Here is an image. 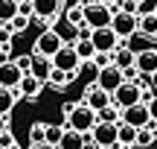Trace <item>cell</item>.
<instances>
[{"mask_svg":"<svg viewBox=\"0 0 157 149\" xmlns=\"http://www.w3.org/2000/svg\"><path fill=\"white\" fill-rule=\"evenodd\" d=\"M64 117H67L64 129H76V132H82V135H90V129L96 126V111L90 108L84 99L76 103V105H64Z\"/></svg>","mask_w":157,"mask_h":149,"instance_id":"6da1fadb","label":"cell"},{"mask_svg":"<svg viewBox=\"0 0 157 149\" xmlns=\"http://www.w3.org/2000/svg\"><path fill=\"white\" fill-rule=\"evenodd\" d=\"M82 18L90 29H102V26H111V18H113V9L105 3H96V0H87L82 6Z\"/></svg>","mask_w":157,"mask_h":149,"instance_id":"7a4b0ae2","label":"cell"},{"mask_svg":"<svg viewBox=\"0 0 157 149\" xmlns=\"http://www.w3.org/2000/svg\"><path fill=\"white\" fill-rule=\"evenodd\" d=\"M111 103L117 105L119 111L128 108V105H137V103H143V88L137 85V82H128V79H125L122 85L111 94Z\"/></svg>","mask_w":157,"mask_h":149,"instance_id":"3957f363","label":"cell"},{"mask_svg":"<svg viewBox=\"0 0 157 149\" xmlns=\"http://www.w3.org/2000/svg\"><path fill=\"white\" fill-rule=\"evenodd\" d=\"M64 44H67V41H64V35L58 32V29H44V32L38 35V41H35V53H38V56L52 58Z\"/></svg>","mask_w":157,"mask_h":149,"instance_id":"277c9868","label":"cell"},{"mask_svg":"<svg viewBox=\"0 0 157 149\" xmlns=\"http://www.w3.org/2000/svg\"><path fill=\"white\" fill-rule=\"evenodd\" d=\"M125 82V73H122V67H117V64H102L99 70H96V85L99 88H105L108 94H113L119 85Z\"/></svg>","mask_w":157,"mask_h":149,"instance_id":"5b68a950","label":"cell"},{"mask_svg":"<svg viewBox=\"0 0 157 149\" xmlns=\"http://www.w3.org/2000/svg\"><path fill=\"white\" fill-rule=\"evenodd\" d=\"M50 62H52V67H58V70H67V73H76V76L82 73V58L76 56L73 44H64Z\"/></svg>","mask_w":157,"mask_h":149,"instance_id":"8992f818","label":"cell"},{"mask_svg":"<svg viewBox=\"0 0 157 149\" xmlns=\"http://www.w3.org/2000/svg\"><path fill=\"white\" fill-rule=\"evenodd\" d=\"M111 29L117 32L119 41H125L131 32H137V29H140V18L131 15V12H113V18H111Z\"/></svg>","mask_w":157,"mask_h":149,"instance_id":"52a82bcc","label":"cell"},{"mask_svg":"<svg viewBox=\"0 0 157 149\" xmlns=\"http://www.w3.org/2000/svg\"><path fill=\"white\" fill-rule=\"evenodd\" d=\"M90 138H93V143L99 146V149L117 146V123H102V120H96V126L90 129Z\"/></svg>","mask_w":157,"mask_h":149,"instance_id":"ba28073f","label":"cell"},{"mask_svg":"<svg viewBox=\"0 0 157 149\" xmlns=\"http://www.w3.org/2000/svg\"><path fill=\"white\" fill-rule=\"evenodd\" d=\"M90 41H93V47H96V53H113L122 41L117 38V32H113L111 26H102V29H93L90 32Z\"/></svg>","mask_w":157,"mask_h":149,"instance_id":"9c48e42d","label":"cell"},{"mask_svg":"<svg viewBox=\"0 0 157 149\" xmlns=\"http://www.w3.org/2000/svg\"><path fill=\"white\" fill-rule=\"evenodd\" d=\"M119 120L128 123V126H134V129H143V126H148V123H151V117H148L146 103H137V105L122 108V117H119Z\"/></svg>","mask_w":157,"mask_h":149,"instance_id":"30bf717a","label":"cell"},{"mask_svg":"<svg viewBox=\"0 0 157 149\" xmlns=\"http://www.w3.org/2000/svg\"><path fill=\"white\" fill-rule=\"evenodd\" d=\"M23 79V70L17 67L12 58H6V62H0V88H17Z\"/></svg>","mask_w":157,"mask_h":149,"instance_id":"8fae6325","label":"cell"},{"mask_svg":"<svg viewBox=\"0 0 157 149\" xmlns=\"http://www.w3.org/2000/svg\"><path fill=\"white\" fill-rule=\"evenodd\" d=\"M32 3V18L38 21H52L61 9V0H29Z\"/></svg>","mask_w":157,"mask_h":149,"instance_id":"7c38bea8","label":"cell"},{"mask_svg":"<svg viewBox=\"0 0 157 149\" xmlns=\"http://www.w3.org/2000/svg\"><path fill=\"white\" fill-rule=\"evenodd\" d=\"M134 67H137V73H143V76H151L154 70H157V47H148V50L137 53V58H134Z\"/></svg>","mask_w":157,"mask_h":149,"instance_id":"4fadbf2b","label":"cell"},{"mask_svg":"<svg viewBox=\"0 0 157 149\" xmlns=\"http://www.w3.org/2000/svg\"><path fill=\"white\" fill-rule=\"evenodd\" d=\"M84 103H87L93 111H99V108H105V105H111V94L93 82V85L87 88V94H84Z\"/></svg>","mask_w":157,"mask_h":149,"instance_id":"5bb4252c","label":"cell"},{"mask_svg":"<svg viewBox=\"0 0 157 149\" xmlns=\"http://www.w3.org/2000/svg\"><path fill=\"white\" fill-rule=\"evenodd\" d=\"M50 70H52V62L47 56H38V53H35L32 62H29V76H35L38 82H47L50 79Z\"/></svg>","mask_w":157,"mask_h":149,"instance_id":"9a60e30c","label":"cell"},{"mask_svg":"<svg viewBox=\"0 0 157 149\" xmlns=\"http://www.w3.org/2000/svg\"><path fill=\"white\" fill-rule=\"evenodd\" d=\"M41 85H44V82H38L35 76H29V73H23V79H21V85H17V91H21V97H26V99H32V103H35V99L41 97V91H44Z\"/></svg>","mask_w":157,"mask_h":149,"instance_id":"2e32d148","label":"cell"},{"mask_svg":"<svg viewBox=\"0 0 157 149\" xmlns=\"http://www.w3.org/2000/svg\"><path fill=\"white\" fill-rule=\"evenodd\" d=\"M134 143H137V129L119 120V123H117V146H119V149H131Z\"/></svg>","mask_w":157,"mask_h":149,"instance_id":"e0dca14e","label":"cell"},{"mask_svg":"<svg viewBox=\"0 0 157 149\" xmlns=\"http://www.w3.org/2000/svg\"><path fill=\"white\" fill-rule=\"evenodd\" d=\"M151 41H154V38H148L146 32H140V29H137V32H131L128 38L122 41V44H125V47H128V50H131V53H134V56H137V53L148 50V47H151Z\"/></svg>","mask_w":157,"mask_h":149,"instance_id":"ac0fdd59","label":"cell"},{"mask_svg":"<svg viewBox=\"0 0 157 149\" xmlns=\"http://www.w3.org/2000/svg\"><path fill=\"white\" fill-rule=\"evenodd\" d=\"M17 99H21V91L17 88H0V114L9 117V111L15 108Z\"/></svg>","mask_w":157,"mask_h":149,"instance_id":"d6986e66","label":"cell"},{"mask_svg":"<svg viewBox=\"0 0 157 149\" xmlns=\"http://www.w3.org/2000/svg\"><path fill=\"white\" fill-rule=\"evenodd\" d=\"M82 146H84V135L76 132V129H64V135H61L56 149H82Z\"/></svg>","mask_w":157,"mask_h":149,"instance_id":"ffe728a7","label":"cell"},{"mask_svg":"<svg viewBox=\"0 0 157 149\" xmlns=\"http://www.w3.org/2000/svg\"><path fill=\"white\" fill-rule=\"evenodd\" d=\"M111 56H113L111 62L117 64V67H122V70H128V67H134V58H137V56H134V53H131V50H128V47H125V44H119L117 50L111 53Z\"/></svg>","mask_w":157,"mask_h":149,"instance_id":"44dd1931","label":"cell"},{"mask_svg":"<svg viewBox=\"0 0 157 149\" xmlns=\"http://www.w3.org/2000/svg\"><path fill=\"white\" fill-rule=\"evenodd\" d=\"M73 79H76V73H67V70L52 67V70H50V79H47V82H50V85L56 88V91H64V88H67Z\"/></svg>","mask_w":157,"mask_h":149,"instance_id":"7402d4cb","label":"cell"},{"mask_svg":"<svg viewBox=\"0 0 157 149\" xmlns=\"http://www.w3.org/2000/svg\"><path fill=\"white\" fill-rule=\"evenodd\" d=\"M73 50H76V56L82 58V62H90V58L96 56V47H93L90 38H76L73 41Z\"/></svg>","mask_w":157,"mask_h":149,"instance_id":"603a6c76","label":"cell"},{"mask_svg":"<svg viewBox=\"0 0 157 149\" xmlns=\"http://www.w3.org/2000/svg\"><path fill=\"white\" fill-rule=\"evenodd\" d=\"M154 140H157V129H154V123H148V126L137 129V143H134V146L146 149V146H151Z\"/></svg>","mask_w":157,"mask_h":149,"instance_id":"cb8c5ba5","label":"cell"},{"mask_svg":"<svg viewBox=\"0 0 157 149\" xmlns=\"http://www.w3.org/2000/svg\"><path fill=\"white\" fill-rule=\"evenodd\" d=\"M137 18H140V32H146L148 38H157V12L137 15Z\"/></svg>","mask_w":157,"mask_h":149,"instance_id":"d4e9b609","label":"cell"},{"mask_svg":"<svg viewBox=\"0 0 157 149\" xmlns=\"http://www.w3.org/2000/svg\"><path fill=\"white\" fill-rule=\"evenodd\" d=\"M119 117H122V111H119V108H117L113 103L96 111V120H102V123H119Z\"/></svg>","mask_w":157,"mask_h":149,"instance_id":"484cf974","label":"cell"},{"mask_svg":"<svg viewBox=\"0 0 157 149\" xmlns=\"http://www.w3.org/2000/svg\"><path fill=\"white\" fill-rule=\"evenodd\" d=\"M17 15V3L15 0H0V23H9Z\"/></svg>","mask_w":157,"mask_h":149,"instance_id":"4316f807","label":"cell"},{"mask_svg":"<svg viewBox=\"0 0 157 149\" xmlns=\"http://www.w3.org/2000/svg\"><path fill=\"white\" fill-rule=\"evenodd\" d=\"M9 29H12L15 35H17V32H26V29H29V15H21V12H17V15L9 21Z\"/></svg>","mask_w":157,"mask_h":149,"instance_id":"83f0119b","label":"cell"},{"mask_svg":"<svg viewBox=\"0 0 157 149\" xmlns=\"http://www.w3.org/2000/svg\"><path fill=\"white\" fill-rule=\"evenodd\" d=\"M44 138H47V126L44 123H32V126H29V140H32V146L44 143Z\"/></svg>","mask_w":157,"mask_h":149,"instance_id":"f1b7e54d","label":"cell"},{"mask_svg":"<svg viewBox=\"0 0 157 149\" xmlns=\"http://www.w3.org/2000/svg\"><path fill=\"white\" fill-rule=\"evenodd\" d=\"M61 135H64V126H47V138H44V143H52V146H58Z\"/></svg>","mask_w":157,"mask_h":149,"instance_id":"f546056e","label":"cell"},{"mask_svg":"<svg viewBox=\"0 0 157 149\" xmlns=\"http://www.w3.org/2000/svg\"><path fill=\"white\" fill-rule=\"evenodd\" d=\"M0 149H17V143H15V135L9 132V126L0 132Z\"/></svg>","mask_w":157,"mask_h":149,"instance_id":"4dcf8cb0","label":"cell"},{"mask_svg":"<svg viewBox=\"0 0 157 149\" xmlns=\"http://www.w3.org/2000/svg\"><path fill=\"white\" fill-rule=\"evenodd\" d=\"M90 62H93V64H96V70H99L102 64H111V53H96Z\"/></svg>","mask_w":157,"mask_h":149,"instance_id":"1f68e13d","label":"cell"},{"mask_svg":"<svg viewBox=\"0 0 157 149\" xmlns=\"http://www.w3.org/2000/svg\"><path fill=\"white\" fill-rule=\"evenodd\" d=\"M67 21L73 23V26H76V23H82V21H84V18H82V6H78V9H70V12H67Z\"/></svg>","mask_w":157,"mask_h":149,"instance_id":"d6a6232c","label":"cell"},{"mask_svg":"<svg viewBox=\"0 0 157 149\" xmlns=\"http://www.w3.org/2000/svg\"><path fill=\"white\" fill-rule=\"evenodd\" d=\"M146 108H148V117H151V123H157V97H154V99H148Z\"/></svg>","mask_w":157,"mask_h":149,"instance_id":"836d02e7","label":"cell"},{"mask_svg":"<svg viewBox=\"0 0 157 149\" xmlns=\"http://www.w3.org/2000/svg\"><path fill=\"white\" fill-rule=\"evenodd\" d=\"M29 62H32V56H21V58H15V64L23 70V73H29Z\"/></svg>","mask_w":157,"mask_h":149,"instance_id":"e575fe53","label":"cell"},{"mask_svg":"<svg viewBox=\"0 0 157 149\" xmlns=\"http://www.w3.org/2000/svg\"><path fill=\"white\" fill-rule=\"evenodd\" d=\"M148 85H151V88H154V94H157V70H154L151 76H148Z\"/></svg>","mask_w":157,"mask_h":149,"instance_id":"d590c367","label":"cell"},{"mask_svg":"<svg viewBox=\"0 0 157 149\" xmlns=\"http://www.w3.org/2000/svg\"><path fill=\"white\" fill-rule=\"evenodd\" d=\"M6 126H9V117H3V114H0V132H3Z\"/></svg>","mask_w":157,"mask_h":149,"instance_id":"8d00e7d4","label":"cell"},{"mask_svg":"<svg viewBox=\"0 0 157 149\" xmlns=\"http://www.w3.org/2000/svg\"><path fill=\"white\" fill-rule=\"evenodd\" d=\"M32 149H56V146H52V143H35Z\"/></svg>","mask_w":157,"mask_h":149,"instance_id":"74e56055","label":"cell"},{"mask_svg":"<svg viewBox=\"0 0 157 149\" xmlns=\"http://www.w3.org/2000/svg\"><path fill=\"white\" fill-rule=\"evenodd\" d=\"M96 3H105V6H113L117 0H96Z\"/></svg>","mask_w":157,"mask_h":149,"instance_id":"f35d334b","label":"cell"},{"mask_svg":"<svg viewBox=\"0 0 157 149\" xmlns=\"http://www.w3.org/2000/svg\"><path fill=\"white\" fill-rule=\"evenodd\" d=\"M0 62H3V44H0Z\"/></svg>","mask_w":157,"mask_h":149,"instance_id":"ab89813d","label":"cell"},{"mask_svg":"<svg viewBox=\"0 0 157 149\" xmlns=\"http://www.w3.org/2000/svg\"><path fill=\"white\" fill-rule=\"evenodd\" d=\"M15 3H26V0H15Z\"/></svg>","mask_w":157,"mask_h":149,"instance_id":"60d3db41","label":"cell"},{"mask_svg":"<svg viewBox=\"0 0 157 149\" xmlns=\"http://www.w3.org/2000/svg\"><path fill=\"white\" fill-rule=\"evenodd\" d=\"M61 3H64V0H61Z\"/></svg>","mask_w":157,"mask_h":149,"instance_id":"b9f144b4","label":"cell"}]
</instances>
